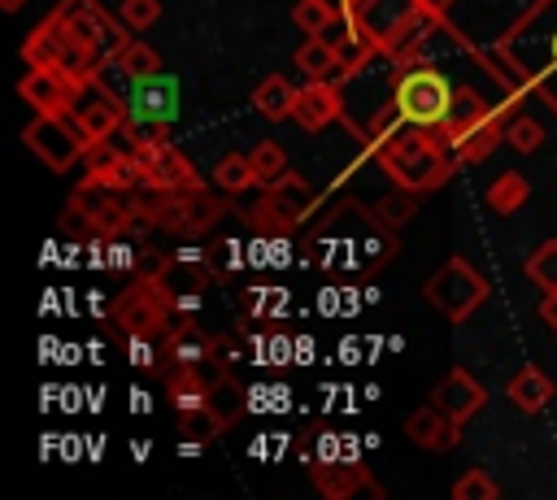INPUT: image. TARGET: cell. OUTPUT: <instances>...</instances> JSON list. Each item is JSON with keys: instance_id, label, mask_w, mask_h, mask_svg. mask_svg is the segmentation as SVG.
<instances>
[{"instance_id": "603a6c76", "label": "cell", "mask_w": 557, "mask_h": 500, "mask_svg": "<svg viewBox=\"0 0 557 500\" xmlns=\"http://www.w3.org/2000/svg\"><path fill=\"white\" fill-rule=\"evenodd\" d=\"M222 213H226V200L222 196H209L205 187L178 196V230H209Z\"/></svg>"}, {"instance_id": "f35d334b", "label": "cell", "mask_w": 557, "mask_h": 500, "mask_svg": "<svg viewBox=\"0 0 557 500\" xmlns=\"http://www.w3.org/2000/svg\"><path fill=\"white\" fill-rule=\"evenodd\" d=\"M117 13H122V22L139 35V30H148V26L161 17V0H122Z\"/></svg>"}, {"instance_id": "484cf974", "label": "cell", "mask_w": 557, "mask_h": 500, "mask_svg": "<svg viewBox=\"0 0 557 500\" xmlns=\"http://www.w3.org/2000/svg\"><path fill=\"white\" fill-rule=\"evenodd\" d=\"M527 196H531V183H527L518 170H505V174H496L492 187H487V209L500 213V217H509V213H518V209L527 204Z\"/></svg>"}, {"instance_id": "d4e9b609", "label": "cell", "mask_w": 557, "mask_h": 500, "mask_svg": "<svg viewBox=\"0 0 557 500\" xmlns=\"http://www.w3.org/2000/svg\"><path fill=\"white\" fill-rule=\"evenodd\" d=\"M165 374H170V378H165V396H170L174 413H183V409H200V404H205V391H209V383L200 378V370H187V365H170Z\"/></svg>"}, {"instance_id": "8992f818", "label": "cell", "mask_w": 557, "mask_h": 500, "mask_svg": "<svg viewBox=\"0 0 557 500\" xmlns=\"http://www.w3.org/2000/svg\"><path fill=\"white\" fill-rule=\"evenodd\" d=\"M22 143L48 165V170H57V174H65L70 165H78L83 161V152H87V130L70 117V113H35V122L22 130Z\"/></svg>"}, {"instance_id": "8fae6325", "label": "cell", "mask_w": 557, "mask_h": 500, "mask_svg": "<svg viewBox=\"0 0 557 500\" xmlns=\"http://www.w3.org/2000/svg\"><path fill=\"white\" fill-rule=\"evenodd\" d=\"M135 161H139V183H152V187H161V191H196V187H200L196 165H191L170 139L139 148Z\"/></svg>"}, {"instance_id": "74e56055", "label": "cell", "mask_w": 557, "mask_h": 500, "mask_svg": "<svg viewBox=\"0 0 557 500\" xmlns=\"http://www.w3.org/2000/svg\"><path fill=\"white\" fill-rule=\"evenodd\" d=\"M335 13V4H326V0H296V9H292V22L305 30V35H318L322 30V22Z\"/></svg>"}, {"instance_id": "8d00e7d4", "label": "cell", "mask_w": 557, "mask_h": 500, "mask_svg": "<svg viewBox=\"0 0 557 500\" xmlns=\"http://www.w3.org/2000/svg\"><path fill=\"white\" fill-rule=\"evenodd\" d=\"M500 487L487 478V470H461V478L453 483V500H496Z\"/></svg>"}, {"instance_id": "ba28073f", "label": "cell", "mask_w": 557, "mask_h": 500, "mask_svg": "<svg viewBox=\"0 0 557 500\" xmlns=\"http://www.w3.org/2000/svg\"><path fill=\"white\" fill-rule=\"evenodd\" d=\"M65 113L87 130V139H109V135H117L126 126V96L117 87L100 83V74H96V78H87L78 87V96H74V104Z\"/></svg>"}, {"instance_id": "9a60e30c", "label": "cell", "mask_w": 557, "mask_h": 500, "mask_svg": "<svg viewBox=\"0 0 557 500\" xmlns=\"http://www.w3.org/2000/svg\"><path fill=\"white\" fill-rule=\"evenodd\" d=\"M339 113H344L339 83H335V78H305V87L296 91L292 122H296L300 130H322V126H331Z\"/></svg>"}, {"instance_id": "cb8c5ba5", "label": "cell", "mask_w": 557, "mask_h": 500, "mask_svg": "<svg viewBox=\"0 0 557 500\" xmlns=\"http://www.w3.org/2000/svg\"><path fill=\"white\" fill-rule=\"evenodd\" d=\"M104 65H109L122 83H131V78H148V74H157V70H161V52H157L152 43H144V39L131 35V43H126L113 61H104ZM122 91H126V87H122Z\"/></svg>"}, {"instance_id": "4dcf8cb0", "label": "cell", "mask_w": 557, "mask_h": 500, "mask_svg": "<svg viewBox=\"0 0 557 500\" xmlns=\"http://www.w3.org/2000/svg\"><path fill=\"white\" fill-rule=\"evenodd\" d=\"M113 196H117L113 187H100V183H87V178H83V183H78V191L70 196V213H74L83 226H91V222L104 213V204H109Z\"/></svg>"}, {"instance_id": "f546056e", "label": "cell", "mask_w": 557, "mask_h": 500, "mask_svg": "<svg viewBox=\"0 0 557 500\" xmlns=\"http://www.w3.org/2000/svg\"><path fill=\"white\" fill-rule=\"evenodd\" d=\"M213 183H218L226 196L257 187V174H252V161H248V152H226V157L213 165Z\"/></svg>"}, {"instance_id": "1f68e13d", "label": "cell", "mask_w": 557, "mask_h": 500, "mask_svg": "<svg viewBox=\"0 0 557 500\" xmlns=\"http://www.w3.org/2000/svg\"><path fill=\"white\" fill-rule=\"evenodd\" d=\"M444 422H448V417H444L435 404H426V409H418V413L405 417V435H409L418 448H431V452H435V448H440V435H444Z\"/></svg>"}, {"instance_id": "ab89813d", "label": "cell", "mask_w": 557, "mask_h": 500, "mask_svg": "<svg viewBox=\"0 0 557 500\" xmlns=\"http://www.w3.org/2000/svg\"><path fill=\"white\" fill-rule=\"evenodd\" d=\"M540 317H544L548 330H557V291H544V300H540Z\"/></svg>"}, {"instance_id": "ffe728a7", "label": "cell", "mask_w": 557, "mask_h": 500, "mask_svg": "<svg viewBox=\"0 0 557 500\" xmlns=\"http://www.w3.org/2000/svg\"><path fill=\"white\" fill-rule=\"evenodd\" d=\"M553 378L540 370V365H522L513 378H509V387H505V396H509V404L518 409V413H540L548 400H553Z\"/></svg>"}, {"instance_id": "2e32d148", "label": "cell", "mask_w": 557, "mask_h": 500, "mask_svg": "<svg viewBox=\"0 0 557 500\" xmlns=\"http://www.w3.org/2000/svg\"><path fill=\"white\" fill-rule=\"evenodd\" d=\"M78 87H83V83L65 78L61 70H35V65H30V74L17 83L22 100H26L35 113H65V109L74 104Z\"/></svg>"}, {"instance_id": "277c9868", "label": "cell", "mask_w": 557, "mask_h": 500, "mask_svg": "<svg viewBox=\"0 0 557 500\" xmlns=\"http://www.w3.org/2000/svg\"><path fill=\"white\" fill-rule=\"evenodd\" d=\"M52 17L70 30L74 43L91 48L100 61H113V57L131 43V35H135V30L122 22V13H109V9L96 4V0H61V4L52 9Z\"/></svg>"}, {"instance_id": "44dd1931", "label": "cell", "mask_w": 557, "mask_h": 500, "mask_svg": "<svg viewBox=\"0 0 557 500\" xmlns=\"http://www.w3.org/2000/svg\"><path fill=\"white\" fill-rule=\"evenodd\" d=\"M487 113H492V104H487L474 87H466V83H461V87H457V100H453V109H448V122H444L435 135H440L444 143H457V139H461L470 126H479Z\"/></svg>"}, {"instance_id": "30bf717a", "label": "cell", "mask_w": 557, "mask_h": 500, "mask_svg": "<svg viewBox=\"0 0 557 500\" xmlns=\"http://www.w3.org/2000/svg\"><path fill=\"white\" fill-rule=\"evenodd\" d=\"M126 117L131 122H157V126H174L178 117V78L157 70L148 78H131L126 83Z\"/></svg>"}, {"instance_id": "b9f144b4", "label": "cell", "mask_w": 557, "mask_h": 500, "mask_svg": "<svg viewBox=\"0 0 557 500\" xmlns=\"http://www.w3.org/2000/svg\"><path fill=\"white\" fill-rule=\"evenodd\" d=\"M0 9H4V13H17V9H22V0H0Z\"/></svg>"}, {"instance_id": "7402d4cb", "label": "cell", "mask_w": 557, "mask_h": 500, "mask_svg": "<svg viewBox=\"0 0 557 500\" xmlns=\"http://www.w3.org/2000/svg\"><path fill=\"white\" fill-rule=\"evenodd\" d=\"M296 91H300V87H292L283 74H270V78H261V83L252 87V104H257L261 117H270V122H287L292 109H296Z\"/></svg>"}, {"instance_id": "d6a6232c", "label": "cell", "mask_w": 557, "mask_h": 500, "mask_svg": "<svg viewBox=\"0 0 557 500\" xmlns=\"http://www.w3.org/2000/svg\"><path fill=\"white\" fill-rule=\"evenodd\" d=\"M418 196H422V191L400 187V191H392V196H383V200L374 204V217H379L387 230H396V226H405V222L418 213Z\"/></svg>"}, {"instance_id": "9c48e42d", "label": "cell", "mask_w": 557, "mask_h": 500, "mask_svg": "<svg viewBox=\"0 0 557 500\" xmlns=\"http://www.w3.org/2000/svg\"><path fill=\"white\" fill-rule=\"evenodd\" d=\"M313 204H318V191L305 178L283 174L278 183H270L261 191V200L248 209V217H252V226H296V222H305V213Z\"/></svg>"}, {"instance_id": "5b68a950", "label": "cell", "mask_w": 557, "mask_h": 500, "mask_svg": "<svg viewBox=\"0 0 557 500\" xmlns=\"http://www.w3.org/2000/svg\"><path fill=\"white\" fill-rule=\"evenodd\" d=\"M422 296L448 317V322H466L483 300H487V278L466 261V257H448L422 287Z\"/></svg>"}, {"instance_id": "83f0119b", "label": "cell", "mask_w": 557, "mask_h": 500, "mask_svg": "<svg viewBox=\"0 0 557 500\" xmlns=\"http://www.w3.org/2000/svg\"><path fill=\"white\" fill-rule=\"evenodd\" d=\"M205 404H209V413H213L222 426H231L235 417H244V387H239L231 374H218V378L209 383V391H205Z\"/></svg>"}, {"instance_id": "6da1fadb", "label": "cell", "mask_w": 557, "mask_h": 500, "mask_svg": "<svg viewBox=\"0 0 557 500\" xmlns=\"http://www.w3.org/2000/svg\"><path fill=\"white\" fill-rule=\"evenodd\" d=\"M496 43L518 61L531 91L557 113V0H535Z\"/></svg>"}, {"instance_id": "e575fe53", "label": "cell", "mask_w": 557, "mask_h": 500, "mask_svg": "<svg viewBox=\"0 0 557 500\" xmlns=\"http://www.w3.org/2000/svg\"><path fill=\"white\" fill-rule=\"evenodd\" d=\"M505 143L527 157V152H535V148L544 143V126H540L535 117H527V113H513V117L505 122Z\"/></svg>"}, {"instance_id": "836d02e7", "label": "cell", "mask_w": 557, "mask_h": 500, "mask_svg": "<svg viewBox=\"0 0 557 500\" xmlns=\"http://www.w3.org/2000/svg\"><path fill=\"white\" fill-rule=\"evenodd\" d=\"M527 278L540 291H557V239H544L531 257H527Z\"/></svg>"}, {"instance_id": "d6986e66", "label": "cell", "mask_w": 557, "mask_h": 500, "mask_svg": "<svg viewBox=\"0 0 557 500\" xmlns=\"http://www.w3.org/2000/svg\"><path fill=\"white\" fill-rule=\"evenodd\" d=\"M309 474H313V487H318L322 496H331V500H344V496H352L357 487L379 491V487L370 483V470L357 465V461H326V465H313Z\"/></svg>"}, {"instance_id": "60d3db41", "label": "cell", "mask_w": 557, "mask_h": 500, "mask_svg": "<svg viewBox=\"0 0 557 500\" xmlns=\"http://www.w3.org/2000/svg\"><path fill=\"white\" fill-rule=\"evenodd\" d=\"M418 4H422V13H431V17H448L457 0H418Z\"/></svg>"}, {"instance_id": "f1b7e54d", "label": "cell", "mask_w": 557, "mask_h": 500, "mask_svg": "<svg viewBox=\"0 0 557 500\" xmlns=\"http://www.w3.org/2000/svg\"><path fill=\"white\" fill-rule=\"evenodd\" d=\"M248 161H252L257 187H270V183H278V178L287 174V152H283V143H274V139L252 143V148H248Z\"/></svg>"}, {"instance_id": "7a4b0ae2", "label": "cell", "mask_w": 557, "mask_h": 500, "mask_svg": "<svg viewBox=\"0 0 557 500\" xmlns=\"http://www.w3.org/2000/svg\"><path fill=\"white\" fill-rule=\"evenodd\" d=\"M457 87L440 61H418V65H392L387 100L400 113L409 130H440L448 122V109L457 100Z\"/></svg>"}, {"instance_id": "ac0fdd59", "label": "cell", "mask_w": 557, "mask_h": 500, "mask_svg": "<svg viewBox=\"0 0 557 500\" xmlns=\"http://www.w3.org/2000/svg\"><path fill=\"white\" fill-rule=\"evenodd\" d=\"M74 48H83V43H74L70 30H65L57 17H44V22L26 35L22 57H26V65H35V70H61Z\"/></svg>"}, {"instance_id": "3957f363", "label": "cell", "mask_w": 557, "mask_h": 500, "mask_svg": "<svg viewBox=\"0 0 557 500\" xmlns=\"http://www.w3.org/2000/svg\"><path fill=\"white\" fill-rule=\"evenodd\" d=\"M374 161L387 170L396 187H409V191H435L457 170L448 143L435 130H400L379 148Z\"/></svg>"}, {"instance_id": "52a82bcc", "label": "cell", "mask_w": 557, "mask_h": 500, "mask_svg": "<svg viewBox=\"0 0 557 500\" xmlns=\"http://www.w3.org/2000/svg\"><path fill=\"white\" fill-rule=\"evenodd\" d=\"M352 22L379 52H392L422 22V4L418 0H357Z\"/></svg>"}, {"instance_id": "e0dca14e", "label": "cell", "mask_w": 557, "mask_h": 500, "mask_svg": "<svg viewBox=\"0 0 557 500\" xmlns=\"http://www.w3.org/2000/svg\"><path fill=\"white\" fill-rule=\"evenodd\" d=\"M483 400H487V391L474 383L470 370H448V374L431 387V404H435L444 417H457V422L474 417V413L483 409Z\"/></svg>"}, {"instance_id": "7c38bea8", "label": "cell", "mask_w": 557, "mask_h": 500, "mask_svg": "<svg viewBox=\"0 0 557 500\" xmlns=\"http://www.w3.org/2000/svg\"><path fill=\"white\" fill-rule=\"evenodd\" d=\"M113 322H117L126 335L161 330V326L170 322V304H165V296L157 291V283L144 274L139 283H131V287L113 300Z\"/></svg>"}, {"instance_id": "5bb4252c", "label": "cell", "mask_w": 557, "mask_h": 500, "mask_svg": "<svg viewBox=\"0 0 557 500\" xmlns=\"http://www.w3.org/2000/svg\"><path fill=\"white\" fill-rule=\"evenodd\" d=\"M165 339H170V365L200 370V365L218 352V339H209V330H200V322H196L191 309L170 313V322H165Z\"/></svg>"}, {"instance_id": "7bdbcfd3", "label": "cell", "mask_w": 557, "mask_h": 500, "mask_svg": "<svg viewBox=\"0 0 557 500\" xmlns=\"http://www.w3.org/2000/svg\"><path fill=\"white\" fill-rule=\"evenodd\" d=\"M326 4H335V9H348V13H352V4H357V0H326Z\"/></svg>"}, {"instance_id": "4fadbf2b", "label": "cell", "mask_w": 557, "mask_h": 500, "mask_svg": "<svg viewBox=\"0 0 557 500\" xmlns=\"http://www.w3.org/2000/svg\"><path fill=\"white\" fill-rule=\"evenodd\" d=\"M148 278H152V283H157V291L165 296L170 313H178V309H191V313H196L200 291H205V283H209L213 274H209L196 257H170V261H161Z\"/></svg>"}, {"instance_id": "d590c367", "label": "cell", "mask_w": 557, "mask_h": 500, "mask_svg": "<svg viewBox=\"0 0 557 500\" xmlns=\"http://www.w3.org/2000/svg\"><path fill=\"white\" fill-rule=\"evenodd\" d=\"M174 422H178V435H187V439H196V443H209L218 430H226V426L209 413V404H200V409H183V413H174Z\"/></svg>"}, {"instance_id": "4316f807", "label": "cell", "mask_w": 557, "mask_h": 500, "mask_svg": "<svg viewBox=\"0 0 557 500\" xmlns=\"http://www.w3.org/2000/svg\"><path fill=\"white\" fill-rule=\"evenodd\" d=\"M296 70L305 74V78H335L339 74V52L331 48V43H322V39H313V35H305V43L296 48Z\"/></svg>"}]
</instances>
